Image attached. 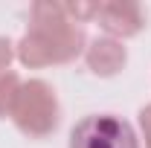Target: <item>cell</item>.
I'll return each instance as SVG.
<instances>
[{
  "instance_id": "5",
  "label": "cell",
  "mask_w": 151,
  "mask_h": 148,
  "mask_svg": "<svg viewBox=\"0 0 151 148\" xmlns=\"http://www.w3.org/2000/svg\"><path fill=\"white\" fill-rule=\"evenodd\" d=\"M84 61H87V70L99 78H111V75L122 73L125 64H128V52L122 47V41L116 38H96L87 44L84 50Z\"/></svg>"
},
{
  "instance_id": "2",
  "label": "cell",
  "mask_w": 151,
  "mask_h": 148,
  "mask_svg": "<svg viewBox=\"0 0 151 148\" xmlns=\"http://www.w3.org/2000/svg\"><path fill=\"white\" fill-rule=\"evenodd\" d=\"M12 122L29 139L50 137L61 122V108H58V96L52 90V84H47L44 78L23 81L15 111H12Z\"/></svg>"
},
{
  "instance_id": "8",
  "label": "cell",
  "mask_w": 151,
  "mask_h": 148,
  "mask_svg": "<svg viewBox=\"0 0 151 148\" xmlns=\"http://www.w3.org/2000/svg\"><path fill=\"white\" fill-rule=\"evenodd\" d=\"M139 128H142V137H145V148H151V105H145L139 111Z\"/></svg>"
},
{
  "instance_id": "3",
  "label": "cell",
  "mask_w": 151,
  "mask_h": 148,
  "mask_svg": "<svg viewBox=\"0 0 151 148\" xmlns=\"http://www.w3.org/2000/svg\"><path fill=\"white\" fill-rule=\"evenodd\" d=\"M67 148H139V139L122 116L90 113L73 125Z\"/></svg>"
},
{
  "instance_id": "7",
  "label": "cell",
  "mask_w": 151,
  "mask_h": 148,
  "mask_svg": "<svg viewBox=\"0 0 151 148\" xmlns=\"http://www.w3.org/2000/svg\"><path fill=\"white\" fill-rule=\"evenodd\" d=\"M12 58H15V44H12L9 38H0V75L9 73Z\"/></svg>"
},
{
  "instance_id": "4",
  "label": "cell",
  "mask_w": 151,
  "mask_h": 148,
  "mask_svg": "<svg viewBox=\"0 0 151 148\" xmlns=\"http://www.w3.org/2000/svg\"><path fill=\"white\" fill-rule=\"evenodd\" d=\"M96 20L108 32V38H116V41L134 38L145 29V12L134 0H105V3H99Z\"/></svg>"
},
{
  "instance_id": "1",
  "label": "cell",
  "mask_w": 151,
  "mask_h": 148,
  "mask_svg": "<svg viewBox=\"0 0 151 148\" xmlns=\"http://www.w3.org/2000/svg\"><path fill=\"white\" fill-rule=\"evenodd\" d=\"M87 50L84 29L64 15L61 3L41 0L29 12V29L15 44V58L23 67L38 70L50 64H70Z\"/></svg>"
},
{
  "instance_id": "6",
  "label": "cell",
  "mask_w": 151,
  "mask_h": 148,
  "mask_svg": "<svg viewBox=\"0 0 151 148\" xmlns=\"http://www.w3.org/2000/svg\"><path fill=\"white\" fill-rule=\"evenodd\" d=\"M20 87H23V81H20V75L15 70L0 75V119H12V111H15V102L20 96Z\"/></svg>"
}]
</instances>
